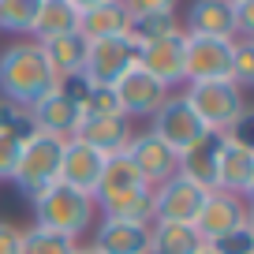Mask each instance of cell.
Instances as JSON below:
<instances>
[{"mask_svg": "<svg viewBox=\"0 0 254 254\" xmlns=\"http://www.w3.org/2000/svg\"><path fill=\"white\" fill-rule=\"evenodd\" d=\"M53 90H56V75L49 71L38 41H11L0 53V97H4V105L34 109Z\"/></svg>", "mask_w": 254, "mask_h": 254, "instance_id": "6da1fadb", "label": "cell"}, {"mask_svg": "<svg viewBox=\"0 0 254 254\" xmlns=\"http://www.w3.org/2000/svg\"><path fill=\"white\" fill-rule=\"evenodd\" d=\"M34 224L45 232H56V236H67L79 243V236L97 221V202L90 194H79V190L64 187V183H53L41 194H34Z\"/></svg>", "mask_w": 254, "mask_h": 254, "instance_id": "7a4b0ae2", "label": "cell"}, {"mask_svg": "<svg viewBox=\"0 0 254 254\" xmlns=\"http://www.w3.org/2000/svg\"><path fill=\"white\" fill-rule=\"evenodd\" d=\"M187 105L194 109V116L202 120L206 131L228 135L239 124V116L247 112V90H239L232 79H217V82H190L183 90Z\"/></svg>", "mask_w": 254, "mask_h": 254, "instance_id": "3957f363", "label": "cell"}, {"mask_svg": "<svg viewBox=\"0 0 254 254\" xmlns=\"http://www.w3.org/2000/svg\"><path fill=\"white\" fill-rule=\"evenodd\" d=\"M60 153H64V138H53V135H41L38 131L19 150L11 183L23 194H30V198L41 194L45 187H53V183H60Z\"/></svg>", "mask_w": 254, "mask_h": 254, "instance_id": "277c9868", "label": "cell"}, {"mask_svg": "<svg viewBox=\"0 0 254 254\" xmlns=\"http://www.w3.org/2000/svg\"><path fill=\"white\" fill-rule=\"evenodd\" d=\"M131 67H138V45L127 38V34L105 38V41H90L86 45L82 75H86L94 86H116V79L127 75Z\"/></svg>", "mask_w": 254, "mask_h": 254, "instance_id": "5b68a950", "label": "cell"}, {"mask_svg": "<svg viewBox=\"0 0 254 254\" xmlns=\"http://www.w3.org/2000/svg\"><path fill=\"white\" fill-rule=\"evenodd\" d=\"M150 135H157L168 150L183 153L190 142H198V138L206 135V127H202V120L194 116V109L187 105V97L168 94L165 105L150 116Z\"/></svg>", "mask_w": 254, "mask_h": 254, "instance_id": "8992f818", "label": "cell"}, {"mask_svg": "<svg viewBox=\"0 0 254 254\" xmlns=\"http://www.w3.org/2000/svg\"><path fill=\"white\" fill-rule=\"evenodd\" d=\"M232 45L224 38H187L183 45V86L190 82H217L232 71Z\"/></svg>", "mask_w": 254, "mask_h": 254, "instance_id": "52a82bcc", "label": "cell"}, {"mask_svg": "<svg viewBox=\"0 0 254 254\" xmlns=\"http://www.w3.org/2000/svg\"><path fill=\"white\" fill-rule=\"evenodd\" d=\"M209 190H202L198 183L172 176L161 187H153V221H172V224H194L202 213Z\"/></svg>", "mask_w": 254, "mask_h": 254, "instance_id": "ba28073f", "label": "cell"}, {"mask_svg": "<svg viewBox=\"0 0 254 254\" xmlns=\"http://www.w3.org/2000/svg\"><path fill=\"white\" fill-rule=\"evenodd\" d=\"M124 157L135 165V172L142 176L146 187H161L165 180H172L176 176V161H180V153L168 150L165 142H161L157 135H150V131H135L131 135V142H127Z\"/></svg>", "mask_w": 254, "mask_h": 254, "instance_id": "9c48e42d", "label": "cell"}, {"mask_svg": "<svg viewBox=\"0 0 254 254\" xmlns=\"http://www.w3.org/2000/svg\"><path fill=\"white\" fill-rule=\"evenodd\" d=\"M112 90H116L120 112H124L131 124H135V120H150L153 112L165 105V97H168V90L161 86L153 75H146L142 67H131L127 75H120Z\"/></svg>", "mask_w": 254, "mask_h": 254, "instance_id": "30bf717a", "label": "cell"}, {"mask_svg": "<svg viewBox=\"0 0 254 254\" xmlns=\"http://www.w3.org/2000/svg\"><path fill=\"white\" fill-rule=\"evenodd\" d=\"M183 45H187V34L176 30V34H168V38H157V41L138 49V67H142L146 75H153L168 94L187 82L183 79Z\"/></svg>", "mask_w": 254, "mask_h": 254, "instance_id": "8fae6325", "label": "cell"}, {"mask_svg": "<svg viewBox=\"0 0 254 254\" xmlns=\"http://www.w3.org/2000/svg\"><path fill=\"white\" fill-rule=\"evenodd\" d=\"M239 224H251V206L239 194H228V190H209L206 202H202V213L194 221V232L202 239H221L228 232H236Z\"/></svg>", "mask_w": 254, "mask_h": 254, "instance_id": "7c38bea8", "label": "cell"}, {"mask_svg": "<svg viewBox=\"0 0 254 254\" xmlns=\"http://www.w3.org/2000/svg\"><path fill=\"white\" fill-rule=\"evenodd\" d=\"M101 168H105V153H97L94 146L79 142V138H64V153H60V183L64 187L94 198L97 183H101Z\"/></svg>", "mask_w": 254, "mask_h": 254, "instance_id": "4fadbf2b", "label": "cell"}, {"mask_svg": "<svg viewBox=\"0 0 254 254\" xmlns=\"http://www.w3.org/2000/svg\"><path fill=\"white\" fill-rule=\"evenodd\" d=\"M180 30V8L168 0H146V4H127V38L138 49L157 38Z\"/></svg>", "mask_w": 254, "mask_h": 254, "instance_id": "5bb4252c", "label": "cell"}, {"mask_svg": "<svg viewBox=\"0 0 254 254\" xmlns=\"http://www.w3.org/2000/svg\"><path fill=\"white\" fill-rule=\"evenodd\" d=\"M217 190H228L247 198L254 190V146L224 135L221 157H217Z\"/></svg>", "mask_w": 254, "mask_h": 254, "instance_id": "9a60e30c", "label": "cell"}, {"mask_svg": "<svg viewBox=\"0 0 254 254\" xmlns=\"http://www.w3.org/2000/svg\"><path fill=\"white\" fill-rule=\"evenodd\" d=\"M82 41H105L127 34V4L124 0H86L79 4V26H75Z\"/></svg>", "mask_w": 254, "mask_h": 254, "instance_id": "2e32d148", "label": "cell"}, {"mask_svg": "<svg viewBox=\"0 0 254 254\" xmlns=\"http://www.w3.org/2000/svg\"><path fill=\"white\" fill-rule=\"evenodd\" d=\"M221 146H224V135L206 131L198 142H190L187 150L180 153V161H176V176L198 183L202 190H217V157H221Z\"/></svg>", "mask_w": 254, "mask_h": 254, "instance_id": "e0dca14e", "label": "cell"}, {"mask_svg": "<svg viewBox=\"0 0 254 254\" xmlns=\"http://www.w3.org/2000/svg\"><path fill=\"white\" fill-rule=\"evenodd\" d=\"M180 30L187 38H224L236 41V23H232V0H194L187 15L180 19Z\"/></svg>", "mask_w": 254, "mask_h": 254, "instance_id": "ac0fdd59", "label": "cell"}, {"mask_svg": "<svg viewBox=\"0 0 254 254\" xmlns=\"http://www.w3.org/2000/svg\"><path fill=\"white\" fill-rule=\"evenodd\" d=\"M131 135H135V124L127 116H82L79 131H75V138L86 146H94L97 153H105V157H112V153H124L127 142H131Z\"/></svg>", "mask_w": 254, "mask_h": 254, "instance_id": "d6986e66", "label": "cell"}, {"mask_svg": "<svg viewBox=\"0 0 254 254\" xmlns=\"http://www.w3.org/2000/svg\"><path fill=\"white\" fill-rule=\"evenodd\" d=\"M97 254H150V224H131V221H109L101 217L94 228Z\"/></svg>", "mask_w": 254, "mask_h": 254, "instance_id": "ffe728a7", "label": "cell"}, {"mask_svg": "<svg viewBox=\"0 0 254 254\" xmlns=\"http://www.w3.org/2000/svg\"><path fill=\"white\" fill-rule=\"evenodd\" d=\"M30 116H34L41 135H53V138H75V131H79V124H82V109L71 97H64L60 90L41 97L30 109Z\"/></svg>", "mask_w": 254, "mask_h": 254, "instance_id": "44dd1931", "label": "cell"}, {"mask_svg": "<svg viewBox=\"0 0 254 254\" xmlns=\"http://www.w3.org/2000/svg\"><path fill=\"white\" fill-rule=\"evenodd\" d=\"M206 239L194 232V224L150 221V254H202Z\"/></svg>", "mask_w": 254, "mask_h": 254, "instance_id": "7402d4cb", "label": "cell"}, {"mask_svg": "<svg viewBox=\"0 0 254 254\" xmlns=\"http://www.w3.org/2000/svg\"><path fill=\"white\" fill-rule=\"evenodd\" d=\"M75 26H79V0H41L30 41H38V45H41V41L75 34Z\"/></svg>", "mask_w": 254, "mask_h": 254, "instance_id": "603a6c76", "label": "cell"}, {"mask_svg": "<svg viewBox=\"0 0 254 254\" xmlns=\"http://www.w3.org/2000/svg\"><path fill=\"white\" fill-rule=\"evenodd\" d=\"M41 56H45L49 71L56 79H67V75H82V64H86V41L79 34H64V38L41 41Z\"/></svg>", "mask_w": 254, "mask_h": 254, "instance_id": "cb8c5ba5", "label": "cell"}, {"mask_svg": "<svg viewBox=\"0 0 254 254\" xmlns=\"http://www.w3.org/2000/svg\"><path fill=\"white\" fill-rule=\"evenodd\" d=\"M138 187H146V183H142V176L135 172V165H131L124 153H112V157H105L101 183H97V190H94V202L120 198V194H127V190H138Z\"/></svg>", "mask_w": 254, "mask_h": 254, "instance_id": "d4e9b609", "label": "cell"}, {"mask_svg": "<svg viewBox=\"0 0 254 254\" xmlns=\"http://www.w3.org/2000/svg\"><path fill=\"white\" fill-rule=\"evenodd\" d=\"M97 209H101V217H109V221L150 224V221H153V190H150V187L127 190V194H120V198L97 202Z\"/></svg>", "mask_w": 254, "mask_h": 254, "instance_id": "484cf974", "label": "cell"}, {"mask_svg": "<svg viewBox=\"0 0 254 254\" xmlns=\"http://www.w3.org/2000/svg\"><path fill=\"white\" fill-rule=\"evenodd\" d=\"M41 0H0V30L19 41H30L34 23H38Z\"/></svg>", "mask_w": 254, "mask_h": 254, "instance_id": "4316f807", "label": "cell"}, {"mask_svg": "<svg viewBox=\"0 0 254 254\" xmlns=\"http://www.w3.org/2000/svg\"><path fill=\"white\" fill-rule=\"evenodd\" d=\"M79 243L67 236H56V232L45 228H23V239H19V254H75Z\"/></svg>", "mask_w": 254, "mask_h": 254, "instance_id": "83f0119b", "label": "cell"}, {"mask_svg": "<svg viewBox=\"0 0 254 254\" xmlns=\"http://www.w3.org/2000/svg\"><path fill=\"white\" fill-rule=\"evenodd\" d=\"M0 131L11 138H19V142H26V138L38 135V124H34L30 109H19V105H4L0 101Z\"/></svg>", "mask_w": 254, "mask_h": 254, "instance_id": "f1b7e54d", "label": "cell"}, {"mask_svg": "<svg viewBox=\"0 0 254 254\" xmlns=\"http://www.w3.org/2000/svg\"><path fill=\"white\" fill-rule=\"evenodd\" d=\"M228 79L236 82L239 90H247L254 82V41L236 38V45H232V71H228Z\"/></svg>", "mask_w": 254, "mask_h": 254, "instance_id": "f546056e", "label": "cell"}, {"mask_svg": "<svg viewBox=\"0 0 254 254\" xmlns=\"http://www.w3.org/2000/svg\"><path fill=\"white\" fill-rule=\"evenodd\" d=\"M209 254H254V224H239L236 232L206 243Z\"/></svg>", "mask_w": 254, "mask_h": 254, "instance_id": "4dcf8cb0", "label": "cell"}, {"mask_svg": "<svg viewBox=\"0 0 254 254\" xmlns=\"http://www.w3.org/2000/svg\"><path fill=\"white\" fill-rule=\"evenodd\" d=\"M116 112H120L116 90L112 86H94V82H90L86 101H82V116H116ZM120 116H124V112H120Z\"/></svg>", "mask_w": 254, "mask_h": 254, "instance_id": "1f68e13d", "label": "cell"}, {"mask_svg": "<svg viewBox=\"0 0 254 254\" xmlns=\"http://www.w3.org/2000/svg\"><path fill=\"white\" fill-rule=\"evenodd\" d=\"M232 23H236V38L254 41V4L251 0H232Z\"/></svg>", "mask_w": 254, "mask_h": 254, "instance_id": "d6a6232c", "label": "cell"}, {"mask_svg": "<svg viewBox=\"0 0 254 254\" xmlns=\"http://www.w3.org/2000/svg\"><path fill=\"white\" fill-rule=\"evenodd\" d=\"M19 150H23V142L0 131V180H11V172H15V161H19Z\"/></svg>", "mask_w": 254, "mask_h": 254, "instance_id": "836d02e7", "label": "cell"}, {"mask_svg": "<svg viewBox=\"0 0 254 254\" xmlns=\"http://www.w3.org/2000/svg\"><path fill=\"white\" fill-rule=\"evenodd\" d=\"M19 239H23V228H15L11 221H0V254H19Z\"/></svg>", "mask_w": 254, "mask_h": 254, "instance_id": "e575fe53", "label": "cell"}, {"mask_svg": "<svg viewBox=\"0 0 254 254\" xmlns=\"http://www.w3.org/2000/svg\"><path fill=\"white\" fill-rule=\"evenodd\" d=\"M75 254H97V251H94V247H79Z\"/></svg>", "mask_w": 254, "mask_h": 254, "instance_id": "d590c367", "label": "cell"}, {"mask_svg": "<svg viewBox=\"0 0 254 254\" xmlns=\"http://www.w3.org/2000/svg\"><path fill=\"white\" fill-rule=\"evenodd\" d=\"M202 254H209V251H202Z\"/></svg>", "mask_w": 254, "mask_h": 254, "instance_id": "8d00e7d4", "label": "cell"}]
</instances>
